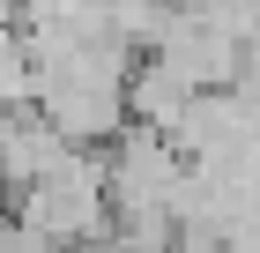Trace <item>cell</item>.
I'll return each instance as SVG.
<instances>
[{
  "mask_svg": "<svg viewBox=\"0 0 260 253\" xmlns=\"http://www.w3.org/2000/svg\"><path fill=\"white\" fill-rule=\"evenodd\" d=\"M67 156H75V149H67V142L38 119V104L0 112V201H15V194H30L38 179L67 172Z\"/></svg>",
  "mask_w": 260,
  "mask_h": 253,
  "instance_id": "6da1fadb",
  "label": "cell"
},
{
  "mask_svg": "<svg viewBox=\"0 0 260 253\" xmlns=\"http://www.w3.org/2000/svg\"><path fill=\"white\" fill-rule=\"evenodd\" d=\"M193 97H201L193 75H186V67H171L164 52H141L134 75H126V119H134V127H156V134H164V127H171Z\"/></svg>",
  "mask_w": 260,
  "mask_h": 253,
  "instance_id": "7a4b0ae2",
  "label": "cell"
},
{
  "mask_svg": "<svg viewBox=\"0 0 260 253\" xmlns=\"http://www.w3.org/2000/svg\"><path fill=\"white\" fill-rule=\"evenodd\" d=\"M22 104H38V67L22 30H0V112H22Z\"/></svg>",
  "mask_w": 260,
  "mask_h": 253,
  "instance_id": "3957f363",
  "label": "cell"
}]
</instances>
